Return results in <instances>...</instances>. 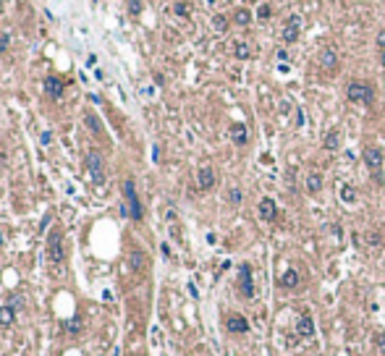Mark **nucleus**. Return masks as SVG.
<instances>
[{"mask_svg":"<svg viewBox=\"0 0 385 356\" xmlns=\"http://www.w3.org/2000/svg\"><path fill=\"white\" fill-rule=\"evenodd\" d=\"M346 100L354 102V105H372L375 100V89L369 81H359V79H354L346 84Z\"/></svg>","mask_w":385,"mask_h":356,"instance_id":"obj_1","label":"nucleus"},{"mask_svg":"<svg viewBox=\"0 0 385 356\" xmlns=\"http://www.w3.org/2000/svg\"><path fill=\"white\" fill-rule=\"evenodd\" d=\"M361 160H364L367 165V170L372 173V178L375 181H380L383 178V149L380 147H375V144H367L364 149H361Z\"/></svg>","mask_w":385,"mask_h":356,"instance_id":"obj_2","label":"nucleus"},{"mask_svg":"<svg viewBox=\"0 0 385 356\" xmlns=\"http://www.w3.org/2000/svg\"><path fill=\"white\" fill-rule=\"evenodd\" d=\"M123 196H126V215L131 217V220H142L144 217V210H142V202H139V196H137V186H134V181L128 178L123 181Z\"/></svg>","mask_w":385,"mask_h":356,"instance_id":"obj_3","label":"nucleus"},{"mask_svg":"<svg viewBox=\"0 0 385 356\" xmlns=\"http://www.w3.org/2000/svg\"><path fill=\"white\" fill-rule=\"evenodd\" d=\"M239 293L244 299H254V278H252V267L249 264H241L239 267Z\"/></svg>","mask_w":385,"mask_h":356,"instance_id":"obj_4","label":"nucleus"},{"mask_svg":"<svg viewBox=\"0 0 385 356\" xmlns=\"http://www.w3.org/2000/svg\"><path fill=\"white\" fill-rule=\"evenodd\" d=\"M48 254H50V262H63V233H60L58 228H52L50 231V236H48Z\"/></svg>","mask_w":385,"mask_h":356,"instance_id":"obj_5","label":"nucleus"},{"mask_svg":"<svg viewBox=\"0 0 385 356\" xmlns=\"http://www.w3.org/2000/svg\"><path fill=\"white\" fill-rule=\"evenodd\" d=\"M299 34H301V19L299 16H289L286 19V24L281 29V40L286 45H293V42H299Z\"/></svg>","mask_w":385,"mask_h":356,"instance_id":"obj_6","label":"nucleus"},{"mask_svg":"<svg viewBox=\"0 0 385 356\" xmlns=\"http://www.w3.org/2000/svg\"><path fill=\"white\" fill-rule=\"evenodd\" d=\"M87 170H89V176H92L95 184H105V168H102V157L100 152H87Z\"/></svg>","mask_w":385,"mask_h":356,"instance_id":"obj_7","label":"nucleus"},{"mask_svg":"<svg viewBox=\"0 0 385 356\" xmlns=\"http://www.w3.org/2000/svg\"><path fill=\"white\" fill-rule=\"evenodd\" d=\"M257 215L265 223H275L278 220V202L270 199V196H262L260 204H257Z\"/></svg>","mask_w":385,"mask_h":356,"instance_id":"obj_8","label":"nucleus"},{"mask_svg":"<svg viewBox=\"0 0 385 356\" xmlns=\"http://www.w3.org/2000/svg\"><path fill=\"white\" fill-rule=\"evenodd\" d=\"M317 63H320L322 71H328V73H333L338 66H341V58H338V52L333 47H322L320 50V55H317Z\"/></svg>","mask_w":385,"mask_h":356,"instance_id":"obj_9","label":"nucleus"},{"mask_svg":"<svg viewBox=\"0 0 385 356\" xmlns=\"http://www.w3.org/2000/svg\"><path fill=\"white\" fill-rule=\"evenodd\" d=\"M217 184V176H215V168H210V165H202L197 170V186L199 191H210Z\"/></svg>","mask_w":385,"mask_h":356,"instance_id":"obj_10","label":"nucleus"},{"mask_svg":"<svg viewBox=\"0 0 385 356\" xmlns=\"http://www.w3.org/2000/svg\"><path fill=\"white\" fill-rule=\"evenodd\" d=\"M225 330L233 332V335H244V332H249V320L244 314H228L225 317Z\"/></svg>","mask_w":385,"mask_h":356,"instance_id":"obj_11","label":"nucleus"},{"mask_svg":"<svg viewBox=\"0 0 385 356\" xmlns=\"http://www.w3.org/2000/svg\"><path fill=\"white\" fill-rule=\"evenodd\" d=\"M63 87H66V81L60 76H48V79H45V95H48L50 100H58V97L63 95Z\"/></svg>","mask_w":385,"mask_h":356,"instance_id":"obj_12","label":"nucleus"},{"mask_svg":"<svg viewBox=\"0 0 385 356\" xmlns=\"http://www.w3.org/2000/svg\"><path fill=\"white\" fill-rule=\"evenodd\" d=\"M299 283H301V278H299V270H293V267H289V270H286L281 278H278V285H281V288H286V291H291V288H299Z\"/></svg>","mask_w":385,"mask_h":356,"instance_id":"obj_13","label":"nucleus"},{"mask_svg":"<svg viewBox=\"0 0 385 356\" xmlns=\"http://www.w3.org/2000/svg\"><path fill=\"white\" fill-rule=\"evenodd\" d=\"M296 330H299V335L312 338V332H314V320H312V314H309V312H301L299 322H296Z\"/></svg>","mask_w":385,"mask_h":356,"instance_id":"obj_14","label":"nucleus"},{"mask_svg":"<svg viewBox=\"0 0 385 356\" xmlns=\"http://www.w3.org/2000/svg\"><path fill=\"white\" fill-rule=\"evenodd\" d=\"M322 147L328 149V152H336V149H341V128H330L325 134V142H322Z\"/></svg>","mask_w":385,"mask_h":356,"instance_id":"obj_15","label":"nucleus"},{"mask_svg":"<svg viewBox=\"0 0 385 356\" xmlns=\"http://www.w3.org/2000/svg\"><path fill=\"white\" fill-rule=\"evenodd\" d=\"M231 139H233V144L244 147L246 142H249V131H246V126H244V123H233V126H231Z\"/></svg>","mask_w":385,"mask_h":356,"instance_id":"obj_16","label":"nucleus"},{"mask_svg":"<svg viewBox=\"0 0 385 356\" xmlns=\"http://www.w3.org/2000/svg\"><path fill=\"white\" fill-rule=\"evenodd\" d=\"M338 196H341L343 204H357V199H359L357 189H354L351 184H341V186H338Z\"/></svg>","mask_w":385,"mask_h":356,"instance_id":"obj_17","label":"nucleus"},{"mask_svg":"<svg viewBox=\"0 0 385 356\" xmlns=\"http://www.w3.org/2000/svg\"><path fill=\"white\" fill-rule=\"evenodd\" d=\"M307 191L309 194H320L322 191V173L320 170H309V176H307Z\"/></svg>","mask_w":385,"mask_h":356,"instance_id":"obj_18","label":"nucleus"},{"mask_svg":"<svg viewBox=\"0 0 385 356\" xmlns=\"http://www.w3.org/2000/svg\"><path fill=\"white\" fill-rule=\"evenodd\" d=\"M128 262H131V270H134V272H142V270H144V264H147V257H144V252L134 249L131 257H128Z\"/></svg>","mask_w":385,"mask_h":356,"instance_id":"obj_19","label":"nucleus"},{"mask_svg":"<svg viewBox=\"0 0 385 356\" xmlns=\"http://www.w3.org/2000/svg\"><path fill=\"white\" fill-rule=\"evenodd\" d=\"M16 312H19V309H13L11 304L0 307V325H13V322H16Z\"/></svg>","mask_w":385,"mask_h":356,"instance_id":"obj_20","label":"nucleus"},{"mask_svg":"<svg viewBox=\"0 0 385 356\" xmlns=\"http://www.w3.org/2000/svg\"><path fill=\"white\" fill-rule=\"evenodd\" d=\"M233 24H236V26H249V24H252V13H249L246 8H236V11H233Z\"/></svg>","mask_w":385,"mask_h":356,"instance_id":"obj_21","label":"nucleus"},{"mask_svg":"<svg viewBox=\"0 0 385 356\" xmlns=\"http://www.w3.org/2000/svg\"><path fill=\"white\" fill-rule=\"evenodd\" d=\"M84 123H87V128L92 134H102V123H100V118L95 116V113H87L84 116Z\"/></svg>","mask_w":385,"mask_h":356,"instance_id":"obj_22","label":"nucleus"},{"mask_svg":"<svg viewBox=\"0 0 385 356\" xmlns=\"http://www.w3.org/2000/svg\"><path fill=\"white\" fill-rule=\"evenodd\" d=\"M228 26H231V24H228V19H225L223 13H217V16H213V29H215L217 34L228 32Z\"/></svg>","mask_w":385,"mask_h":356,"instance_id":"obj_23","label":"nucleus"},{"mask_svg":"<svg viewBox=\"0 0 385 356\" xmlns=\"http://www.w3.org/2000/svg\"><path fill=\"white\" fill-rule=\"evenodd\" d=\"M233 55H236L239 60H246V58H252V47H249L246 42H236V47H233Z\"/></svg>","mask_w":385,"mask_h":356,"instance_id":"obj_24","label":"nucleus"},{"mask_svg":"<svg viewBox=\"0 0 385 356\" xmlns=\"http://www.w3.org/2000/svg\"><path fill=\"white\" fill-rule=\"evenodd\" d=\"M173 13H176V16L189 19V13H192V5H189L186 0H178V3H173Z\"/></svg>","mask_w":385,"mask_h":356,"instance_id":"obj_25","label":"nucleus"},{"mask_svg":"<svg viewBox=\"0 0 385 356\" xmlns=\"http://www.w3.org/2000/svg\"><path fill=\"white\" fill-rule=\"evenodd\" d=\"M241 199H244L241 189H239V186H231V189H228V202H231V204H241Z\"/></svg>","mask_w":385,"mask_h":356,"instance_id":"obj_26","label":"nucleus"},{"mask_svg":"<svg viewBox=\"0 0 385 356\" xmlns=\"http://www.w3.org/2000/svg\"><path fill=\"white\" fill-rule=\"evenodd\" d=\"M128 13H131V16H142V11H144V5H142V0H128Z\"/></svg>","mask_w":385,"mask_h":356,"instance_id":"obj_27","label":"nucleus"},{"mask_svg":"<svg viewBox=\"0 0 385 356\" xmlns=\"http://www.w3.org/2000/svg\"><path fill=\"white\" fill-rule=\"evenodd\" d=\"M8 45H11V37L8 34H0V55H3V52H8Z\"/></svg>","mask_w":385,"mask_h":356,"instance_id":"obj_28","label":"nucleus"},{"mask_svg":"<svg viewBox=\"0 0 385 356\" xmlns=\"http://www.w3.org/2000/svg\"><path fill=\"white\" fill-rule=\"evenodd\" d=\"M375 346L385 354V332H377V335H375Z\"/></svg>","mask_w":385,"mask_h":356,"instance_id":"obj_29","label":"nucleus"},{"mask_svg":"<svg viewBox=\"0 0 385 356\" xmlns=\"http://www.w3.org/2000/svg\"><path fill=\"white\" fill-rule=\"evenodd\" d=\"M380 241H385V233H383V236H380V231L369 233V244H380Z\"/></svg>","mask_w":385,"mask_h":356,"instance_id":"obj_30","label":"nucleus"},{"mask_svg":"<svg viewBox=\"0 0 385 356\" xmlns=\"http://www.w3.org/2000/svg\"><path fill=\"white\" fill-rule=\"evenodd\" d=\"M270 13H273V11H270V5L265 3V5H260V11H257V16H260V19H270Z\"/></svg>","mask_w":385,"mask_h":356,"instance_id":"obj_31","label":"nucleus"},{"mask_svg":"<svg viewBox=\"0 0 385 356\" xmlns=\"http://www.w3.org/2000/svg\"><path fill=\"white\" fill-rule=\"evenodd\" d=\"M375 42H377V47H380V50H385V29H380V32H377V40H375Z\"/></svg>","mask_w":385,"mask_h":356,"instance_id":"obj_32","label":"nucleus"},{"mask_svg":"<svg viewBox=\"0 0 385 356\" xmlns=\"http://www.w3.org/2000/svg\"><path fill=\"white\" fill-rule=\"evenodd\" d=\"M275 58H278V60H286V58H289V52H286V50H278Z\"/></svg>","mask_w":385,"mask_h":356,"instance_id":"obj_33","label":"nucleus"},{"mask_svg":"<svg viewBox=\"0 0 385 356\" xmlns=\"http://www.w3.org/2000/svg\"><path fill=\"white\" fill-rule=\"evenodd\" d=\"M50 139H52L50 131H45V134H42V144H50Z\"/></svg>","mask_w":385,"mask_h":356,"instance_id":"obj_34","label":"nucleus"},{"mask_svg":"<svg viewBox=\"0 0 385 356\" xmlns=\"http://www.w3.org/2000/svg\"><path fill=\"white\" fill-rule=\"evenodd\" d=\"M380 66L385 68V50H380Z\"/></svg>","mask_w":385,"mask_h":356,"instance_id":"obj_35","label":"nucleus"},{"mask_svg":"<svg viewBox=\"0 0 385 356\" xmlns=\"http://www.w3.org/2000/svg\"><path fill=\"white\" fill-rule=\"evenodd\" d=\"M5 165V152H0V168Z\"/></svg>","mask_w":385,"mask_h":356,"instance_id":"obj_36","label":"nucleus"},{"mask_svg":"<svg viewBox=\"0 0 385 356\" xmlns=\"http://www.w3.org/2000/svg\"><path fill=\"white\" fill-rule=\"evenodd\" d=\"M0 246H3V233H0Z\"/></svg>","mask_w":385,"mask_h":356,"instance_id":"obj_37","label":"nucleus"}]
</instances>
